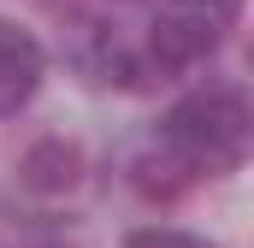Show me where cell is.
I'll use <instances>...</instances> for the list:
<instances>
[{
	"instance_id": "obj_1",
	"label": "cell",
	"mask_w": 254,
	"mask_h": 248,
	"mask_svg": "<svg viewBox=\"0 0 254 248\" xmlns=\"http://www.w3.org/2000/svg\"><path fill=\"white\" fill-rule=\"evenodd\" d=\"M249 95L243 83H207L166 107L142 154L130 160V184L148 201H172L207 178H231L249 160Z\"/></svg>"
},
{
	"instance_id": "obj_2",
	"label": "cell",
	"mask_w": 254,
	"mask_h": 248,
	"mask_svg": "<svg viewBox=\"0 0 254 248\" xmlns=\"http://www.w3.org/2000/svg\"><path fill=\"white\" fill-rule=\"evenodd\" d=\"M243 0H160L148 42H142V71H190L225 48L237 30Z\"/></svg>"
},
{
	"instance_id": "obj_3",
	"label": "cell",
	"mask_w": 254,
	"mask_h": 248,
	"mask_svg": "<svg viewBox=\"0 0 254 248\" xmlns=\"http://www.w3.org/2000/svg\"><path fill=\"white\" fill-rule=\"evenodd\" d=\"M42 77H48V54H42V42H36L24 24L0 18V119L24 113V107L36 101Z\"/></svg>"
},
{
	"instance_id": "obj_4",
	"label": "cell",
	"mask_w": 254,
	"mask_h": 248,
	"mask_svg": "<svg viewBox=\"0 0 254 248\" xmlns=\"http://www.w3.org/2000/svg\"><path fill=\"white\" fill-rule=\"evenodd\" d=\"M24 184L42 189V195H60V189L77 184V172H83V154H77V142H60V136H48V142H36L30 154H24Z\"/></svg>"
},
{
	"instance_id": "obj_5",
	"label": "cell",
	"mask_w": 254,
	"mask_h": 248,
	"mask_svg": "<svg viewBox=\"0 0 254 248\" xmlns=\"http://www.w3.org/2000/svg\"><path fill=\"white\" fill-rule=\"evenodd\" d=\"M125 248H219V243H207L195 231H178V225H142V231L125 237Z\"/></svg>"
},
{
	"instance_id": "obj_6",
	"label": "cell",
	"mask_w": 254,
	"mask_h": 248,
	"mask_svg": "<svg viewBox=\"0 0 254 248\" xmlns=\"http://www.w3.org/2000/svg\"><path fill=\"white\" fill-rule=\"evenodd\" d=\"M0 248H71V243H60V237H48V231H36V237H6Z\"/></svg>"
}]
</instances>
